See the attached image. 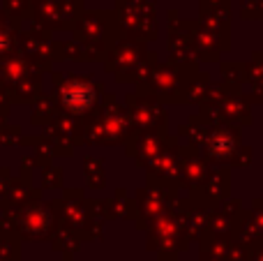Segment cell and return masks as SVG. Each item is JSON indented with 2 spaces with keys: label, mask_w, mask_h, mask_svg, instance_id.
Returning <instances> with one entry per match:
<instances>
[{
  "label": "cell",
  "mask_w": 263,
  "mask_h": 261,
  "mask_svg": "<svg viewBox=\"0 0 263 261\" xmlns=\"http://www.w3.org/2000/svg\"><path fill=\"white\" fill-rule=\"evenodd\" d=\"M92 100H95V95H92V90L88 86H83V83H74V86H69L67 90L63 92V102L67 109L72 111H83L88 109V106L92 104Z\"/></svg>",
  "instance_id": "cell-1"
}]
</instances>
